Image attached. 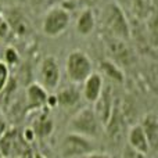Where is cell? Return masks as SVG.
I'll list each match as a JSON object with an SVG mask.
<instances>
[{
    "label": "cell",
    "instance_id": "13",
    "mask_svg": "<svg viewBox=\"0 0 158 158\" xmlns=\"http://www.w3.org/2000/svg\"><path fill=\"white\" fill-rule=\"evenodd\" d=\"M142 126L143 132H144L147 142L150 144V150L156 151L157 144H158V118L154 112L144 115V118L142 119V122L139 123Z\"/></svg>",
    "mask_w": 158,
    "mask_h": 158
},
{
    "label": "cell",
    "instance_id": "2",
    "mask_svg": "<svg viewBox=\"0 0 158 158\" xmlns=\"http://www.w3.org/2000/svg\"><path fill=\"white\" fill-rule=\"evenodd\" d=\"M69 129L72 133H78L93 140L100 137V135L103 133V125L98 121L93 107H83L79 110L71 118Z\"/></svg>",
    "mask_w": 158,
    "mask_h": 158
},
{
    "label": "cell",
    "instance_id": "18",
    "mask_svg": "<svg viewBox=\"0 0 158 158\" xmlns=\"http://www.w3.org/2000/svg\"><path fill=\"white\" fill-rule=\"evenodd\" d=\"M53 129H54V122L47 114H42L33 123V135L38 137H47L52 135Z\"/></svg>",
    "mask_w": 158,
    "mask_h": 158
},
{
    "label": "cell",
    "instance_id": "24",
    "mask_svg": "<svg viewBox=\"0 0 158 158\" xmlns=\"http://www.w3.org/2000/svg\"><path fill=\"white\" fill-rule=\"evenodd\" d=\"M8 132V123L6 119H3V118H0V139H3L4 137V135Z\"/></svg>",
    "mask_w": 158,
    "mask_h": 158
},
{
    "label": "cell",
    "instance_id": "14",
    "mask_svg": "<svg viewBox=\"0 0 158 158\" xmlns=\"http://www.w3.org/2000/svg\"><path fill=\"white\" fill-rule=\"evenodd\" d=\"M81 92L75 86H68L61 89L57 94L53 97L54 103L60 106L61 108H72V107L78 106L81 101Z\"/></svg>",
    "mask_w": 158,
    "mask_h": 158
},
{
    "label": "cell",
    "instance_id": "22",
    "mask_svg": "<svg viewBox=\"0 0 158 158\" xmlns=\"http://www.w3.org/2000/svg\"><path fill=\"white\" fill-rule=\"evenodd\" d=\"M10 27H8L7 21L4 19V17L0 15V42L6 40V39L8 38V35H10Z\"/></svg>",
    "mask_w": 158,
    "mask_h": 158
},
{
    "label": "cell",
    "instance_id": "21",
    "mask_svg": "<svg viewBox=\"0 0 158 158\" xmlns=\"http://www.w3.org/2000/svg\"><path fill=\"white\" fill-rule=\"evenodd\" d=\"M122 158H148V156L147 154L140 153V151L133 150V148H131L128 144H126L122 150Z\"/></svg>",
    "mask_w": 158,
    "mask_h": 158
},
{
    "label": "cell",
    "instance_id": "10",
    "mask_svg": "<svg viewBox=\"0 0 158 158\" xmlns=\"http://www.w3.org/2000/svg\"><path fill=\"white\" fill-rule=\"evenodd\" d=\"M27 110L36 111L49 104V92L39 83H31L27 87Z\"/></svg>",
    "mask_w": 158,
    "mask_h": 158
},
{
    "label": "cell",
    "instance_id": "8",
    "mask_svg": "<svg viewBox=\"0 0 158 158\" xmlns=\"http://www.w3.org/2000/svg\"><path fill=\"white\" fill-rule=\"evenodd\" d=\"M104 89V79L101 74L98 72H92L86 79L83 81V86H82V97L90 104H94L101 96Z\"/></svg>",
    "mask_w": 158,
    "mask_h": 158
},
{
    "label": "cell",
    "instance_id": "1",
    "mask_svg": "<svg viewBox=\"0 0 158 158\" xmlns=\"http://www.w3.org/2000/svg\"><path fill=\"white\" fill-rule=\"evenodd\" d=\"M101 21H103V25L108 36L122 39V40L131 39V25H129V21L121 4H117L115 2L108 3L103 10Z\"/></svg>",
    "mask_w": 158,
    "mask_h": 158
},
{
    "label": "cell",
    "instance_id": "3",
    "mask_svg": "<svg viewBox=\"0 0 158 158\" xmlns=\"http://www.w3.org/2000/svg\"><path fill=\"white\" fill-rule=\"evenodd\" d=\"M93 72V63L90 57L82 50H74L67 56L65 74L71 83L79 85Z\"/></svg>",
    "mask_w": 158,
    "mask_h": 158
},
{
    "label": "cell",
    "instance_id": "12",
    "mask_svg": "<svg viewBox=\"0 0 158 158\" xmlns=\"http://www.w3.org/2000/svg\"><path fill=\"white\" fill-rule=\"evenodd\" d=\"M126 139H128V146L131 148L136 151H140L143 154H148L150 153V144L147 142V137H146L144 132H143L142 126L139 123L133 125L131 129L128 131L126 135Z\"/></svg>",
    "mask_w": 158,
    "mask_h": 158
},
{
    "label": "cell",
    "instance_id": "11",
    "mask_svg": "<svg viewBox=\"0 0 158 158\" xmlns=\"http://www.w3.org/2000/svg\"><path fill=\"white\" fill-rule=\"evenodd\" d=\"M4 19L7 21L10 31L15 33L17 36H27L29 33L31 31L29 21L19 10H15V8L8 10L4 15Z\"/></svg>",
    "mask_w": 158,
    "mask_h": 158
},
{
    "label": "cell",
    "instance_id": "6",
    "mask_svg": "<svg viewBox=\"0 0 158 158\" xmlns=\"http://www.w3.org/2000/svg\"><path fill=\"white\" fill-rule=\"evenodd\" d=\"M106 50H107L108 60L112 61L114 64H117L119 68L133 65L136 56H135L133 50L131 49V46L128 44V40L107 36Z\"/></svg>",
    "mask_w": 158,
    "mask_h": 158
},
{
    "label": "cell",
    "instance_id": "5",
    "mask_svg": "<svg viewBox=\"0 0 158 158\" xmlns=\"http://www.w3.org/2000/svg\"><path fill=\"white\" fill-rule=\"evenodd\" d=\"M97 150L94 140L81 136L78 133H67L60 144V154L63 158H79Z\"/></svg>",
    "mask_w": 158,
    "mask_h": 158
},
{
    "label": "cell",
    "instance_id": "7",
    "mask_svg": "<svg viewBox=\"0 0 158 158\" xmlns=\"http://www.w3.org/2000/svg\"><path fill=\"white\" fill-rule=\"evenodd\" d=\"M38 83L47 92H54L61 81V68L54 56H46L39 64Z\"/></svg>",
    "mask_w": 158,
    "mask_h": 158
},
{
    "label": "cell",
    "instance_id": "20",
    "mask_svg": "<svg viewBox=\"0 0 158 158\" xmlns=\"http://www.w3.org/2000/svg\"><path fill=\"white\" fill-rule=\"evenodd\" d=\"M4 61L6 64L8 65V68H10V65H14V64H18L19 61V54L18 52H17L14 47H7L4 52Z\"/></svg>",
    "mask_w": 158,
    "mask_h": 158
},
{
    "label": "cell",
    "instance_id": "23",
    "mask_svg": "<svg viewBox=\"0 0 158 158\" xmlns=\"http://www.w3.org/2000/svg\"><path fill=\"white\" fill-rule=\"evenodd\" d=\"M85 158H111V157H110V154H107V153H103V151L96 150V151H93V153L87 154Z\"/></svg>",
    "mask_w": 158,
    "mask_h": 158
},
{
    "label": "cell",
    "instance_id": "17",
    "mask_svg": "<svg viewBox=\"0 0 158 158\" xmlns=\"http://www.w3.org/2000/svg\"><path fill=\"white\" fill-rule=\"evenodd\" d=\"M133 14L139 19H146L147 21L154 14V4L153 0H129Z\"/></svg>",
    "mask_w": 158,
    "mask_h": 158
},
{
    "label": "cell",
    "instance_id": "15",
    "mask_svg": "<svg viewBox=\"0 0 158 158\" xmlns=\"http://www.w3.org/2000/svg\"><path fill=\"white\" fill-rule=\"evenodd\" d=\"M75 28H77V32L81 36L92 35V32L96 28V17H94V13H93L92 8L86 7L79 13Z\"/></svg>",
    "mask_w": 158,
    "mask_h": 158
},
{
    "label": "cell",
    "instance_id": "26",
    "mask_svg": "<svg viewBox=\"0 0 158 158\" xmlns=\"http://www.w3.org/2000/svg\"><path fill=\"white\" fill-rule=\"evenodd\" d=\"M128 2H129V0H128ZM115 3H117V4H118V3H119V0H117V2H115Z\"/></svg>",
    "mask_w": 158,
    "mask_h": 158
},
{
    "label": "cell",
    "instance_id": "25",
    "mask_svg": "<svg viewBox=\"0 0 158 158\" xmlns=\"http://www.w3.org/2000/svg\"><path fill=\"white\" fill-rule=\"evenodd\" d=\"M18 158H29L28 156H22V157H18Z\"/></svg>",
    "mask_w": 158,
    "mask_h": 158
},
{
    "label": "cell",
    "instance_id": "16",
    "mask_svg": "<svg viewBox=\"0 0 158 158\" xmlns=\"http://www.w3.org/2000/svg\"><path fill=\"white\" fill-rule=\"evenodd\" d=\"M98 68H100L98 74H103L104 77H107L111 82H115V83H118V85H122L123 82H125V74H123L122 68H119V67H118L117 64H114L112 61H110V60L101 61Z\"/></svg>",
    "mask_w": 158,
    "mask_h": 158
},
{
    "label": "cell",
    "instance_id": "9",
    "mask_svg": "<svg viewBox=\"0 0 158 158\" xmlns=\"http://www.w3.org/2000/svg\"><path fill=\"white\" fill-rule=\"evenodd\" d=\"M94 104H96V107H93V110H94L98 121L101 122V125H103V128H104L115 108L114 97H112V94H111V89L104 86L103 93H101V96L98 97V100L96 101Z\"/></svg>",
    "mask_w": 158,
    "mask_h": 158
},
{
    "label": "cell",
    "instance_id": "19",
    "mask_svg": "<svg viewBox=\"0 0 158 158\" xmlns=\"http://www.w3.org/2000/svg\"><path fill=\"white\" fill-rule=\"evenodd\" d=\"M10 81V68L3 60H0V93L7 87Z\"/></svg>",
    "mask_w": 158,
    "mask_h": 158
},
{
    "label": "cell",
    "instance_id": "27",
    "mask_svg": "<svg viewBox=\"0 0 158 158\" xmlns=\"http://www.w3.org/2000/svg\"><path fill=\"white\" fill-rule=\"evenodd\" d=\"M0 15H2V8H0Z\"/></svg>",
    "mask_w": 158,
    "mask_h": 158
},
{
    "label": "cell",
    "instance_id": "4",
    "mask_svg": "<svg viewBox=\"0 0 158 158\" xmlns=\"http://www.w3.org/2000/svg\"><path fill=\"white\" fill-rule=\"evenodd\" d=\"M71 22V14L63 6H54L46 11L42 19V31L47 38H57L65 32Z\"/></svg>",
    "mask_w": 158,
    "mask_h": 158
}]
</instances>
